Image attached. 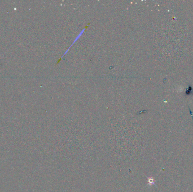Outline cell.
<instances>
[{
  "instance_id": "cell-1",
  "label": "cell",
  "mask_w": 193,
  "mask_h": 192,
  "mask_svg": "<svg viewBox=\"0 0 193 192\" xmlns=\"http://www.w3.org/2000/svg\"><path fill=\"white\" fill-rule=\"evenodd\" d=\"M89 25H90V23H89L88 24H87V25L85 27V28H84L83 29H82V31H81L80 33H79V34L77 35V37H76V38L75 39V40L73 42V43H72V44H71V46H70L68 48V49H67V50H66V51L64 52V54H63V55L62 56V57H61L60 59H59L58 61L57 62V63H56V64H59V63L61 62V60H62V59L63 58V56H64V55H66V54H67V53L68 52V51L70 50V48H71V47H72L73 45V44H74V43H75L76 42H77V41L78 40H79V39L80 38L81 36H82V33H84V31H85V29H87V28L88 27V26Z\"/></svg>"
},
{
  "instance_id": "cell-2",
  "label": "cell",
  "mask_w": 193,
  "mask_h": 192,
  "mask_svg": "<svg viewBox=\"0 0 193 192\" xmlns=\"http://www.w3.org/2000/svg\"><path fill=\"white\" fill-rule=\"evenodd\" d=\"M147 182H148V185L149 186H151L155 184V180L153 177H148Z\"/></svg>"
}]
</instances>
